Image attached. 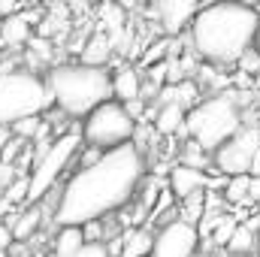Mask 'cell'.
I'll use <instances>...</instances> for the list:
<instances>
[{
  "instance_id": "obj_23",
  "label": "cell",
  "mask_w": 260,
  "mask_h": 257,
  "mask_svg": "<svg viewBox=\"0 0 260 257\" xmlns=\"http://www.w3.org/2000/svg\"><path fill=\"white\" fill-rule=\"evenodd\" d=\"M9 130H12L15 139H24V142H27V139H40V136L46 133V124H43L40 118H24V121L12 124Z\"/></svg>"
},
{
  "instance_id": "obj_18",
  "label": "cell",
  "mask_w": 260,
  "mask_h": 257,
  "mask_svg": "<svg viewBox=\"0 0 260 257\" xmlns=\"http://www.w3.org/2000/svg\"><path fill=\"white\" fill-rule=\"evenodd\" d=\"M109 55H112V40H109L106 34H94V37L85 43V49H82V61H79V64H85V67H106Z\"/></svg>"
},
{
  "instance_id": "obj_10",
  "label": "cell",
  "mask_w": 260,
  "mask_h": 257,
  "mask_svg": "<svg viewBox=\"0 0 260 257\" xmlns=\"http://www.w3.org/2000/svg\"><path fill=\"white\" fill-rule=\"evenodd\" d=\"M200 9L203 6L194 3V0H160V3H154V15H157L167 37H179V34L191 30Z\"/></svg>"
},
{
  "instance_id": "obj_29",
  "label": "cell",
  "mask_w": 260,
  "mask_h": 257,
  "mask_svg": "<svg viewBox=\"0 0 260 257\" xmlns=\"http://www.w3.org/2000/svg\"><path fill=\"white\" fill-rule=\"evenodd\" d=\"M12 209H15V203H12V200H6V197L0 194V215H6V212H12Z\"/></svg>"
},
{
  "instance_id": "obj_33",
  "label": "cell",
  "mask_w": 260,
  "mask_h": 257,
  "mask_svg": "<svg viewBox=\"0 0 260 257\" xmlns=\"http://www.w3.org/2000/svg\"><path fill=\"white\" fill-rule=\"evenodd\" d=\"M257 239H260V233H257Z\"/></svg>"
},
{
  "instance_id": "obj_21",
  "label": "cell",
  "mask_w": 260,
  "mask_h": 257,
  "mask_svg": "<svg viewBox=\"0 0 260 257\" xmlns=\"http://www.w3.org/2000/svg\"><path fill=\"white\" fill-rule=\"evenodd\" d=\"M179 164H185V167H194V170H203V173H206V167L212 164V157H209V151H206L203 145H197L194 139H188V142H185V148H182V157H179Z\"/></svg>"
},
{
  "instance_id": "obj_6",
  "label": "cell",
  "mask_w": 260,
  "mask_h": 257,
  "mask_svg": "<svg viewBox=\"0 0 260 257\" xmlns=\"http://www.w3.org/2000/svg\"><path fill=\"white\" fill-rule=\"evenodd\" d=\"M136 127H139V124L130 118V112L124 109V103L109 100V103H103L100 109H94V112L82 121V139H85V145H91V148L115 151V148L133 145Z\"/></svg>"
},
{
  "instance_id": "obj_28",
  "label": "cell",
  "mask_w": 260,
  "mask_h": 257,
  "mask_svg": "<svg viewBox=\"0 0 260 257\" xmlns=\"http://www.w3.org/2000/svg\"><path fill=\"white\" fill-rule=\"evenodd\" d=\"M251 200L260 203V176H251Z\"/></svg>"
},
{
  "instance_id": "obj_1",
  "label": "cell",
  "mask_w": 260,
  "mask_h": 257,
  "mask_svg": "<svg viewBox=\"0 0 260 257\" xmlns=\"http://www.w3.org/2000/svg\"><path fill=\"white\" fill-rule=\"evenodd\" d=\"M142 176L145 160L136 145L106 151L94 167L79 170L67 179L52 221L58 227H85L94 221H106V215L124 209L136 197Z\"/></svg>"
},
{
  "instance_id": "obj_32",
  "label": "cell",
  "mask_w": 260,
  "mask_h": 257,
  "mask_svg": "<svg viewBox=\"0 0 260 257\" xmlns=\"http://www.w3.org/2000/svg\"><path fill=\"white\" fill-rule=\"evenodd\" d=\"M37 257H52V254H37Z\"/></svg>"
},
{
  "instance_id": "obj_20",
  "label": "cell",
  "mask_w": 260,
  "mask_h": 257,
  "mask_svg": "<svg viewBox=\"0 0 260 257\" xmlns=\"http://www.w3.org/2000/svg\"><path fill=\"white\" fill-rule=\"evenodd\" d=\"M254 245H260V239L254 236V230H251V224H239L236 227V233H233V239L227 242V251L236 257H245L254 251Z\"/></svg>"
},
{
  "instance_id": "obj_9",
  "label": "cell",
  "mask_w": 260,
  "mask_h": 257,
  "mask_svg": "<svg viewBox=\"0 0 260 257\" xmlns=\"http://www.w3.org/2000/svg\"><path fill=\"white\" fill-rule=\"evenodd\" d=\"M200 248V233L194 224L176 218L167 221L157 233H154V248L151 257H194Z\"/></svg>"
},
{
  "instance_id": "obj_30",
  "label": "cell",
  "mask_w": 260,
  "mask_h": 257,
  "mask_svg": "<svg viewBox=\"0 0 260 257\" xmlns=\"http://www.w3.org/2000/svg\"><path fill=\"white\" fill-rule=\"evenodd\" d=\"M254 52L260 55V30H257V40H254Z\"/></svg>"
},
{
  "instance_id": "obj_22",
  "label": "cell",
  "mask_w": 260,
  "mask_h": 257,
  "mask_svg": "<svg viewBox=\"0 0 260 257\" xmlns=\"http://www.w3.org/2000/svg\"><path fill=\"white\" fill-rule=\"evenodd\" d=\"M224 200L227 203H251V176L230 179L227 188H224Z\"/></svg>"
},
{
  "instance_id": "obj_27",
  "label": "cell",
  "mask_w": 260,
  "mask_h": 257,
  "mask_svg": "<svg viewBox=\"0 0 260 257\" xmlns=\"http://www.w3.org/2000/svg\"><path fill=\"white\" fill-rule=\"evenodd\" d=\"M73 257H109V251H106V245H85L79 254Z\"/></svg>"
},
{
  "instance_id": "obj_5",
  "label": "cell",
  "mask_w": 260,
  "mask_h": 257,
  "mask_svg": "<svg viewBox=\"0 0 260 257\" xmlns=\"http://www.w3.org/2000/svg\"><path fill=\"white\" fill-rule=\"evenodd\" d=\"M242 127H245V109H242L239 94L221 91V94L203 100L197 109L188 112L185 133H188V139H194L197 145H203L209 154H215Z\"/></svg>"
},
{
  "instance_id": "obj_24",
  "label": "cell",
  "mask_w": 260,
  "mask_h": 257,
  "mask_svg": "<svg viewBox=\"0 0 260 257\" xmlns=\"http://www.w3.org/2000/svg\"><path fill=\"white\" fill-rule=\"evenodd\" d=\"M206 194L209 191H200L194 197H188L185 203H182V221H188V224H194L197 218L206 212Z\"/></svg>"
},
{
  "instance_id": "obj_17",
  "label": "cell",
  "mask_w": 260,
  "mask_h": 257,
  "mask_svg": "<svg viewBox=\"0 0 260 257\" xmlns=\"http://www.w3.org/2000/svg\"><path fill=\"white\" fill-rule=\"evenodd\" d=\"M85 230L82 227H58L52 239V257H73L85 248Z\"/></svg>"
},
{
  "instance_id": "obj_16",
  "label": "cell",
  "mask_w": 260,
  "mask_h": 257,
  "mask_svg": "<svg viewBox=\"0 0 260 257\" xmlns=\"http://www.w3.org/2000/svg\"><path fill=\"white\" fill-rule=\"evenodd\" d=\"M188 124V109H182L179 103H164L157 106V115H154V130L164 133V136H173L179 130H185Z\"/></svg>"
},
{
  "instance_id": "obj_11",
  "label": "cell",
  "mask_w": 260,
  "mask_h": 257,
  "mask_svg": "<svg viewBox=\"0 0 260 257\" xmlns=\"http://www.w3.org/2000/svg\"><path fill=\"white\" fill-rule=\"evenodd\" d=\"M167 185H170V194H173L179 203H185L188 197H194V194H200V191L209 188V176H206L203 170L185 167V164H176V167L170 170V176H167Z\"/></svg>"
},
{
  "instance_id": "obj_7",
  "label": "cell",
  "mask_w": 260,
  "mask_h": 257,
  "mask_svg": "<svg viewBox=\"0 0 260 257\" xmlns=\"http://www.w3.org/2000/svg\"><path fill=\"white\" fill-rule=\"evenodd\" d=\"M82 151V133H61V136H55V142H52V148L34 164V170L27 173V179H30V191H27V203L30 206H40L52 188L58 185V179L64 176V170L70 167V160L76 157Z\"/></svg>"
},
{
  "instance_id": "obj_26",
  "label": "cell",
  "mask_w": 260,
  "mask_h": 257,
  "mask_svg": "<svg viewBox=\"0 0 260 257\" xmlns=\"http://www.w3.org/2000/svg\"><path fill=\"white\" fill-rule=\"evenodd\" d=\"M239 64H242V70H245V73H257V70H260V55L251 49V52H248Z\"/></svg>"
},
{
  "instance_id": "obj_4",
  "label": "cell",
  "mask_w": 260,
  "mask_h": 257,
  "mask_svg": "<svg viewBox=\"0 0 260 257\" xmlns=\"http://www.w3.org/2000/svg\"><path fill=\"white\" fill-rule=\"evenodd\" d=\"M55 106L49 82L30 67L0 64V127H12L24 118H40Z\"/></svg>"
},
{
  "instance_id": "obj_8",
  "label": "cell",
  "mask_w": 260,
  "mask_h": 257,
  "mask_svg": "<svg viewBox=\"0 0 260 257\" xmlns=\"http://www.w3.org/2000/svg\"><path fill=\"white\" fill-rule=\"evenodd\" d=\"M215 173L236 179V176H260V127L254 121H245L227 145H221L212 154Z\"/></svg>"
},
{
  "instance_id": "obj_13",
  "label": "cell",
  "mask_w": 260,
  "mask_h": 257,
  "mask_svg": "<svg viewBox=\"0 0 260 257\" xmlns=\"http://www.w3.org/2000/svg\"><path fill=\"white\" fill-rule=\"evenodd\" d=\"M30 40H34V15L15 12V15L0 21V43L3 46H21Z\"/></svg>"
},
{
  "instance_id": "obj_31",
  "label": "cell",
  "mask_w": 260,
  "mask_h": 257,
  "mask_svg": "<svg viewBox=\"0 0 260 257\" xmlns=\"http://www.w3.org/2000/svg\"><path fill=\"white\" fill-rule=\"evenodd\" d=\"M0 257H12V251H0Z\"/></svg>"
},
{
  "instance_id": "obj_3",
  "label": "cell",
  "mask_w": 260,
  "mask_h": 257,
  "mask_svg": "<svg viewBox=\"0 0 260 257\" xmlns=\"http://www.w3.org/2000/svg\"><path fill=\"white\" fill-rule=\"evenodd\" d=\"M46 82L55 97V106L67 118H88L94 109H100L115 97L112 73L106 67L58 64L46 73Z\"/></svg>"
},
{
  "instance_id": "obj_14",
  "label": "cell",
  "mask_w": 260,
  "mask_h": 257,
  "mask_svg": "<svg viewBox=\"0 0 260 257\" xmlns=\"http://www.w3.org/2000/svg\"><path fill=\"white\" fill-rule=\"evenodd\" d=\"M43 218H46V203H40V206H27L24 212H18V215L12 218V224H9L15 242L24 245L27 239H34V233L43 227Z\"/></svg>"
},
{
  "instance_id": "obj_19",
  "label": "cell",
  "mask_w": 260,
  "mask_h": 257,
  "mask_svg": "<svg viewBox=\"0 0 260 257\" xmlns=\"http://www.w3.org/2000/svg\"><path fill=\"white\" fill-rule=\"evenodd\" d=\"M151 248H154V233L130 230V233H124V251H121V257H151Z\"/></svg>"
},
{
  "instance_id": "obj_12",
  "label": "cell",
  "mask_w": 260,
  "mask_h": 257,
  "mask_svg": "<svg viewBox=\"0 0 260 257\" xmlns=\"http://www.w3.org/2000/svg\"><path fill=\"white\" fill-rule=\"evenodd\" d=\"M112 94L124 106L133 100H142V73L133 64H121L112 73Z\"/></svg>"
},
{
  "instance_id": "obj_25",
  "label": "cell",
  "mask_w": 260,
  "mask_h": 257,
  "mask_svg": "<svg viewBox=\"0 0 260 257\" xmlns=\"http://www.w3.org/2000/svg\"><path fill=\"white\" fill-rule=\"evenodd\" d=\"M12 245H15V236H12L9 224L0 221V251H12Z\"/></svg>"
},
{
  "instance_id": "obj_2",
  "label": "cell",
  "mask_w": 260,
  "mask_h": 257,
  "mask_svg": "<svg viewBox=\"0 0 260 257\" xmlns=\"http://www.w3.org/2000/svg\"><path fill=\"white\" fill-rule=\"evenodd\" d=\"M260 9L251 3H209L191 24V46L209 64H239L257 40Z\"/></svg>"
},
{
  "instance_id": "obj_15",
  "label": "cell",
  "mask_w": 260,
  "mask_h": 257,
  "mask_svg": "<svg viewBox=\"0 0 260 257\" xmlns=\"http://www.w3.org/2000/svg\"><path fill=\"white\" fill-rule=\"evenodd\" d=\"M164 103H179L182 109H197L203 100H200V85L197 82H182V85H167L164 91H160V97H157V106H164Z\"/></svg>"
}]
</instances>
